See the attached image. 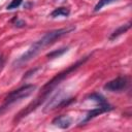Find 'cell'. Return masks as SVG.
Masks as SVG:
<instances>
[{
    "label": "cell",
    "mask_w": 132,
    "mask_h": 132,
    "mask_svg": "<svg viewBox=\"0 0 132 132\" xmlns=\"http://www.w3.org/2000/svg\"><path fill=\"white\" fill-rule=\"evenodd\" d=\"M13 24H14V26H16V27H24V26H26V23L24 22V21H21V20H19L16 16L11 21Z\"/></svg>",
    "instance_id": "cell-14"
},
{
    "label": "cell",
    "mask_w": 132,
    "mask_h": 132,
    "mask_svg": "<svg viewBox=\"0 0 132 132\" xmlns=\"http://www.w3.org/2000/svg\"><path fill=\"white\" fill-rule=\"evenodd\" d=\"M35 89H36L35 85H25V86H23V87H21L16 90L10 92L5 97L3 104L0 106V116L3 112H5L9 108V106H11L12 104H14V103L21 101L22 99L30 96L35 91Z\"/></svg>",
    "instance_id": "cell-3"
},
{
    "label": "cell",
    "mask_w": 132,
    "mask_h": 132,
    "mask_svg": "<svg viewBox=\"0 0 132 132\" xmlns=\"http://www.w3.org/2000/svg\"><path fill=\"white\" fill-rule=\"evenodd\" d=\"M87 98L90 99V100H92V101H95L98 105H102V106H108V105H110V104L106 101V99H105L101 94H99V93H92V94H90Z\"/></svg>",
    "instance_id": "cell-8"
},
{
    "label": "cell",
    "mask_w": 132,
    "mask_h": 132,
    "mask_svg": "<svg viewBox=\"0 0 132 132\" xmlns=\"http://www.w3.org/2000/svg\"><path fill=\"white\" fill-rule=\"evenodd\" d=\"M4 63H5V59L3 58L2 55H0V72L3 69V67H4Z\"/></svg>",
    "instance_id": "cell-16"
},
{
    "label": "cell",
    "mask_w": 132,
    "mask_h": 132,
    "mask_svg": "<svg viewBox=\"0 0 132 132\" xmlns=\"http://www.w3.org/2000/svg\"><path fill=\"white\" fill-rule=\"evenodd\" d=\"M129 86V79L127 76H118L112 80H109L104 85V90L109 92H123Z\"/></svg>",
    "instance_id": "cell-5"
},
{
    "label": "cell",
    "mask_w": 132,
    "mask_h": 132,
    "mask_svg": "<svg viewBox=\"0 0 132 132\" xmlns=\"http://www.w3.org/2000/svg\"><path fill=\"white\" fill-rule=\"evenodd\" d=\"M71 122H72V121H71V118H70L69 116H65V114H63V116H59V117L55 118V119L53 120L52 123H53L55 126L59 127V128L67 129V128L70 127Z\"/></svg>",
    "instance_id": "cell-7"
},
{
    "label": "cell",
    "mask_w": 132,
    "mask_h": 132,
    "mask_svg": "<svg viewBox=\"0 0 132 132\" xmlns=\"http://www.w3.org/2000/svg\"><path fill=\"white\" fill-rule=\"evenodd\" d=\"M89 58H90V55H89V56H86V57H84V58H81V59H79V60L76 61L74 64H72V65H70L69 67H67L65 70H63V71L57 73L52 79H50L46 84H44V85L42 86V88L40 89V92H39V94L36 96V98H35L33 101H31L24 109H22L21 111H19V112L16 113V116H15L14 119H13V123L20 122L22 119L26 118V117H27L28 114H30L32 111L36 110L42 103H44V102L50 98V95L53 94V92L55 91V89H56L66 77H68V76H69L70 74H72L76 69H78L80 66H82V65L89 60Z\"/></svg>",
    "instance_id": "cell-1"
},
{
    "label": "cell",
    "mask_w": 132,
    "mask_h": 132,
    "mask_svg": "<svg viewBox=\"0 0 132 132\" xmlns=\"http://www.w3.org/2000/svg\"><path fill=\"white\" fill-rule=\"evenodd\" d=\"M74 30H75V26H68L66 28L56 29V30L46 32L40 39H38L37 41L33 42L29 46V48L19 59H16L13 62V66L14 67H21L25 63H27L30 60H32L33 58H35L41 51H43V48H45L46 46L55 43L58 39H60L61 37L71 33Z\"/></svg>",
    "instance_id": "cell-2"
},
{
    "label": "cell",
    "mask_w": 132,
    "mask_h": 132,
    "mask_svg": "<svg viewBox=\"0 0 132 132\" xmlns=\"http://www.w3.org/2000/svg\"><path fill=\"white\" fill-rule=\"evenodd\" d=\"M116 1H118V0H99V2L95 5V7H94V11H98V10H100L103 6H105V5H108V4H110V3H113V2H116Z\"/></svg>",
    "instance_id": "cell-12"
},
{
    "label": "cell",
    "mask_w": 132,
    "mask_h": 132,
    "mask_svg": "<svg viewBox=\"0 0 132 132\" xmlns=\"http://www.w3.org/2000/svg\"><path fill=\"white\" fill-rule=\"evenodd\" d=\"M70 13V9L68 7H57L51 12V18H57V16H68Z\"/></svg>",
    "instance_id": "cell-10"
},
{
    "label": "cell",
    "mask_w": 132,
    "mask_h": 132,
    "mask_svg": "<svg viewBox=\"0 0 132 132\" xmlns=\"http://www.w3.org/2000/svg\"><path fill=\"white\" fill-rule=\"evenodd\" d=\"M130 27H131V23L129 22V23H127V24H125V25H122V26H120L118 29H116L111 34H110V36H109V39L110 40H113L114 38H117V37H119L120 35H122V34H124V33H126L129 29H130Z\"/></svg>",
    "instance_id": "cell-9"
},
{
    "label": "cell",
    "mask_w": 132,
    "mask_h": 132,
    "mask_svg": "<svg viewBox=\"0 0 132 132\" xmlns=\"http://www.w3.org/2000/svg\"><path fill=\"white\" fill-rule=\"evenodd\" d=\"M23 0H11V2L7 5V9H14L16 7H19L22 4Z\"/></svg>",
    "instance_id": "cell-13"
},
{
    "label": "cell",
    "mask_w": 132,
    "mask_h": 132,
    "mask_svg": "<svg viewBox=\"0 0 132 132\" xmlns=\"http://www.w3.org/2000/svg\"><path fill=\"white\" fill-rule=\"evenodd\" d=\"M38 69H39L38 67H36V68H33V69H31L30 71H28V72H27V73L25 74V76H24V78H27V77H29L30 75H32V74H34V73H35V72H36V71H37Z\"/></svg>",
    "instance_id": "cell-15"
},
{
    "label": "cell",
    "mask_w": 132,
    "mask_h": 132,
    "mask_svg": "<svg viewBox=\"0 0 132 132\" xmlns=\"http://www.w3.org/2000/svg\"><path fill=\"white\" fill-rule=\"evenodd\" d=\"M48 99H50V101H48V103L45 105V107L43 109L44 112H48V111H52L54 109L67 106V105H69L71 102H73L75 100L74 98L68 97L63 91L57 92L55 95H53Z\"/></svg>",
    "instance_id": "cell-4"
},
{
    "label": "cell",
    "mask_w": 132,
    "mask_h": 132,
    "mask_svg": "<svg viewBox=\"0 0 132 132\" xmlns=\"http://www.w3.org/2000/svg\"><path fill=\"white\" fill-rule=\"evenodd\" d=\"M68 51V47H62V48H59V50H55V51H52L50 52L47 55H46V58L52 60V59H55V58H59L60 56H62L64 53H66Z\"/></svg>",
    "instance_id": "cell-11"
},
{
    "label": "cell",
    "mask_w": 132,
    "mask_h": 132,
    "mask_svg": "<svg viewBox=\"0 0 132 132\" xmlns=\"http://www.w3.org/2000/svg\"><path fill=\"white\" fill-rule=\"evenodd\" d=\"M112 109H113V107H112L111 105H108V106H102V105H98L97 107H95V108L91 109L90 111H88V113H87L86 118H85V119L81 121L80 125H84V124H86L87 122H89L90 120L94 119L95 117H97V116H99V114H101V113L107 112V111H109V110H112Z\"/></svg>",
    "instance_id": "cell-6"
}]
</instances>
